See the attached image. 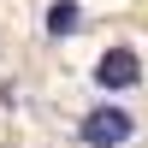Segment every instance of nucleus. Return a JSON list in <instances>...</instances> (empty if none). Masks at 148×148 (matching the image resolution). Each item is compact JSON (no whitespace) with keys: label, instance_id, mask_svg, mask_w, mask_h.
<instances>
[{"label":"nucleus","instance_id":"obj_3","mask_svg":"<svg viewBox=\"0 0 148 148\" xmlns=\"http://www.w3.org/2000/svg\"><path fill=\"white\" fill-rule=\"evenodd\" d=\"M77 24H83V12L71 6V0H59V6H47V30H53V36H71Z\"/></svg>","mask_w":148,"mask_h":148},{"label":"nucleus","instance_id":"obj_2","mask_svg":"<svg viewBox=\"0 0 148 148\" xmlns=\"http://www.w3.org/2000/svg\"><path fill=\"white\" fill-rule=\"evenodd\" d=\"M95 83H101V89H136L142 83V59L130 53V47H107L101 65H95Z\"/></svg>","mask_w":148,"mask_h":148},{"label":"nucleus","instance_id":"obj_1","mask_svg":"<svg viewBox=\"0 0 148 148\" xmlns=\"http://www.w3.org/2000/svg\"><path fill=\"white\" fill-rule=\"evenodd\" d=\"M136 142V113L125 101H101L77 119V148H130Z\"/></svg>","mask_w":148,"mask_h":148}]
</instances>
